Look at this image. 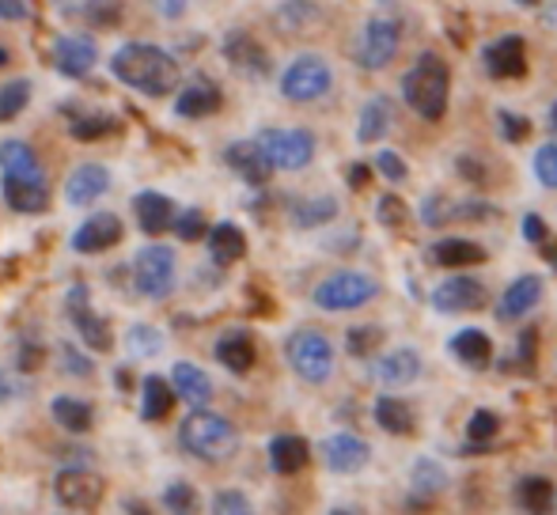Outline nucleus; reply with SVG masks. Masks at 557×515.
Here are the masks:
<instances>
[{"instance_id": "nucleus-42", "label": "nucleus", "mask_w": 557, "mask_h": 515, "mask_svg": "<svg viewBox=\"0 0 557 515\" xmlns=\"http://www.w3.org/2000/svg\"><path fill=\"white\" fill-rule=\"evenodd\" d=\"M125 341H129L133 356H156L163 349V334L156 330V326H129Z\"/></svg>"}, {"instance_id": "nucleus-55", "label": "nucleus", "mask_w": 557, "mask_h": 515, "mask_svg": "<svg viewBox=\"0 0 557 515\" xmlns=\"http://www.w3.org/2000/svg\"><path fill=\"white\" fill-rule=\"evenodd\" d=\"M65 364H69V376H88V372H91V361L76 353L73 346H65Z\"/></svg>"}, {"instance_id": "nucleus-4", "label": "nucleus", "mask_w": 557, "mask_h": 515, "mask_svg": "<svg viewBox=\"0 0 557 515\" xmlns=\"http://www.w3.org/2000/svg\"><path fill=\"white\" fill-rule=\"evenodd\" d=\"M285 356L304 384H326L334 372V346L319 330H296L285 346Z\"/></svg>"}, {"instance_id": "nucleus-31", "label": "nucleus", "mask_w": 557, "mask_h": 515, "mask_svg": "<svg viewBox=\"0 0 557 515\" xmlns=\"http://www.w3.org/2000/svg\"><path fill=\"white\" fill-rule=\"evenodd\" d=\"M209 254H213L216 265L239 262V258L247 254V236H243L235 224H216V228L209 231Z\"/></svg>"}, {"instance_id": "nucleus-56", "label": "nucleus", "mask_w": 557, "mask_h": 515, "mask_svg": "<svg viewBox=\"0 0 557 515\" xmlns=\"http://www.w3.org/2000/svg\"><path fill=\"white\" fill-rule=\"evenodd\" d=\"M30 15V4L23 0H0V20H27Z\"/></svg>"}, {"instance_id": "nucleus-61", "label": "nucleus", "mask_w": 557, "mask_h": 515, "mask_svg": "<svg viewBox=\"0 0 557 515\" xmlns=\"http://www.w3.org/2000/svg\"><path fill=\"white\" fill-rule=\"evenodd\" d=\"M125 508H129L133 515H152V512H148V504H137V501H129Z\"/></svg>"}, {"instance_id": "nucleus-60", "label": "nucleus", "mask_w": 557, "mask_h": 515, "mask_svg": "<svg viewBox=\"0 0 557 515\" xmlns=\"http://www.w3.org/2000/svg\"><path fill=\"white\" fill-rule=\"evenodd\" d=\"M349 183H352V186H364V183H368V167H352Z\"/></svg>"}, {"instance_id": "nucleus-13", "label": "nucleus", "mask_w": 557, "mask_h": 515, "mask_svg": "<svg viewBox=\"0 0 557 515\" xmlns=\"http://www.w3.org/2000/svg\"><path fill=\"white\" fill-rule=\"evenodd\" d=\"M485 300H490V292H485V285L474 277H451L433 292V307L441 311V315L478 311V307H485Z\"/></svg>"}, {"instance_id": "nucleus-48", "label": "nucleus", "mask_w": 557, "mask_h": 515, "mask_svg": "<svg viewBox=\"0 0 557 515\" xmlns=\"http://www.w3.org/2000/svg\"><path fill=\"white\" fill-rule=\"evenodd\" d=\"M175 236L183 239V243H194V239H201V236H206V213H201V209H186V213H178Z\"/></svg>"}, {"instance_id": "nucleus-2", "label": "nucleus", "mask_w": 557, "mask_h": 515, "mask_svg": "<svg viewBox=\"0 0 557 515\" xmlns=\"http://www.w3.org/2000/svg\"><path fill=\"white\" fill-rule=\"evenodd\" d=\"M178 443L201 463H227L239 451V432L227 417L213 410H194L178 425Z\"/></svg>"}, {"instance_id": "nucleus-7", "label": "nucleus", "mask_w": 557, "mask_h": 515, "mask_svg": "<svg viewBox=\"0 0 557 515\" xmlns=\"http://www.w3.org/2000/svg\"><path fill=\"white\" fill-rule=\"evenodd\" d=\"M258 145L273 171H304L315 155V137L308 129H265Z\"/></svg>"}, {"instance_id": "nucleus-59", "label": "nucleus", "mask_w": 557, "mask_h": 515, "mask_svg": "<svg viewBox=\"0 0 557 515\" xmlns=\"http://www.w3.org/2000/svg\"><path fill=\"white\" fill-rule=\"evenodd\" d=\"M156 8H160V15H168V20H171V15H183V8H186V4H178V0L171 4V0H168V4H156Z\"/></svg>"}, {"instance_id": "nucleus-64", "label": "nucleus", "mask_w": 557, "mask_h": 515, "mask_svg": "<svg viewBox=\"0 0 557 515\" xmlns=\"http://www.w3.org/2000/svg\"><path fill=\"white\" fill-rule=\"evenodd\" d=\"M334 515H345V512H334Z\"/></svg>"}, {"instance_id": "nucleus-17", "label": "nucleus", "mask_w": 557, "mask_h": 515, "mask_svg": "<svg viewBox=\"0 0 557 515\" xmlns=\"http://www.w3.org/2000/svg\"><path fill=\"white\" fill-rule=\"evenodd\" d=\"M133 213H137V224L145 236H163V231H171L178 221L175 201L156 190H140L137 198H133Z\"/></svg>"}, {"instance_id": "nucleus-58", "label": "nucleus", "mask_w": 557, "mask_h": 515, "mask_svg": "<svg viewBox=\"0 0 557 515\" xmlns=\"http://www.w3.org/2000/svg\"><path fill=\"white\" fill-rule=\"evenodd\" d=\"M15 387H20V384H15L12 372H0V405L12 402V398H15Z\"/></svg>"}, {"instance_id": "nucleus-26", "label": "nucleus", "mask_w": 557, "mask_h": 515, "mask_svg": "<svg viewBox=\"0 0 557 515\" xmlns=\"http://www.w3.org/2000/svg\"><path fill=\"white\" fill-rule=\"evenodd\" d=\"M421 376V356L413 349H395L375 364V379L387 387H410Z\"/></svg>"}, {"instance_id": "nucleus-50", "label": "nucleus", "mask_w": 557, "mask_h": 515, "mask_svg": "<svg viewBox=\"0 0 557 515\" xmlns=\"http://www.w3.org/2000/svg\"><path fill=\"white\" fill-rule=\"evenodd\" d=\"M380 221H383V228H406V221H410V209L403 205V198L387 193V198H380Z\"/></svg>"}, {"instance_id": "nucleus-43", "label": "nucleus", "mask_w": 557, "mask_h": 515, "mask_svg": "<svg viewBox=\"0 0 557 515\" xmlns=\"http://www.w3.org/2000/svg\"><path fill=\"white\" fill-rule=\"evenodd\" d=\"M114 129H117V122L111 114H84V118H76L73 126H69V133H73L76 140H99Z\"/></svg>"}, {"instance_id": "nucleus-5", "label": "nucleus", "mask_w": 557, "mask_h": 515, "mask_svg": "<svg viewBox=\"0 0 557 515\" xmlns=\"http://www.w3.org/2000/svg\"><path fill=\"white\" fill-rule=\"evenodd\" d=\"M334 84V73L319 53H300L293 65L281 73V96L293 99V103H311V99H323Z\"/></svg>"}, {"instance_id": "nucleus-36", "label": "nucleus", "mask_w": 557, "mask_h": 515, "mask_svg": "<svg viewBox=\"0 0 557 515\" xmlns=\"http://www.w3.org/2000/svg\"><path fill=\"white\" fill-rule=\"evenodd\" d=\"M375 425L387 428V432H395V436H410L413 432L410 405L398 402V398H380V402H375Z\"/></svg>"}, {"instance_id": "nucleus-19", "label": "nucleus", "mask_w": 557, "mask_h": 515, "mask_svg": "<svg viewBox=\"0 0 557 515\" xmlns=\"http://www.w3.org/2000/svg\"><path fill=\"white\" fill-rule=\"evenodd\" d=\"M323 459H326V466L337 474H357L360 466L372 459V448L352 432H334L331 440L323 443Z\"/></svg>"}, {"instance_id": "nucleus-3", "label": "nucleus", "mask_w": 557, "mask_h": 515, "mask_svg": "<svg viewBox=\"0 0 557 515\" xmlns=\"http://www.w3.org/2000/svg\"><path fill=\"white\" fill-rule=\"evenodd\" d=\"M447 91H451V73H447L444 58L421 53L403 80L406 106H410L413 114H421L425 122H436V118H444V111H447Z\"/></svg>"}, {"instance_id": "nucleus-35", "label": "nucleus", "mask_w": 557, "mask_h": 515, "mask_svg": "<svg viewBox=\"0 0 557 515\" xmlns=\"http://www.w3.org/2000/svg\"><path fill=\"white\" fill-rule=\"evenodd\" d=\"M516 493H520V504L531 515H554L557 493H554V486L546 478H523Z\"/></svg>"}, {"instance_id": "nucleus-62", "label": "nucleus", "mask_w": 557, "mask_h": 515, "mask_svg": "<svg viewBox=\"0 0 557 515\" xmlns=\"http://www.w3.org/2000/svg\"><path fill=\"white\" fill-rule=\"evenodd\" d=\"M550 126H554V129H557V103H554V106H550Z\"/></svg>"}, {"instance_id": "nucleus-53", "label": "nucleus", "mask_w": 557, "mask_h": 515, "mask_svg": "<svg viewBox=\"0 0 557 515\" xmlns=\"http://www.w3.org/2000/svg\"><path fill=\"white\" fill-rule=\"evenodd\" d=\"M315 4H281L277 8V20L281 23H304V20H315Z\"/></svg>"}, {"instance_id": "nucleus-20", "label": "nucleus", "mask_w": 557, "mask_h": 515, "mask_svg": "<svg viewBox=\"0 0 557 515\" xmlns=\"http://www.w3.org/2000/svg\"><path fill=\"white\" fill-rule=\"evenodd\" d=\"M107 190H111V175H107V167H99V163H81V167L65 178V198H69V205H76V209L99 201Z\"/></svg>"}, {"instance_id": "nucleus-52", "label": "nucleus", "mask_w": 557, "mask_h": 515, "mask_svg": "<svg viewBox=\"0 0 557 515\" xmlns=\"http://www.w3.org/2000/svg\"><path fill=\"white\" fill-rule=\"evenodd\" d=\"M497 118H500V126H505V140H523L531 133L528 118H516V114H508V111H500Z\"/></svg>"}, {"instance_id": "nucleus-12", "label": "nucleus", "mask_w": 557, "mask_h": 515, "mask_svg": "<svg viewBox=\"0 0 557 515\" xmlns=\"http://www.w3.org/2000/svg\"><path fill=\"white\" fill-rule=\"evenodd\" d=\"M96 61H99L96 38H88V35H61L58 42H53V65H58V73L73 76V80L88 76L91 68H96Z\"/></svg>"}, {"instance_id": "nucleus-18", "label": "nucleus", "mask_w": 557, "mask_h": 515, "mask_svg": "<svg viewBox=\"0 0 557 515\" xmlns=\"http://www.w3.org/2000/svg\"><path fill=\"white\" fill-rule=\"evenodd\" d=\"M485 68L490 76L497 80H512V76L528 73V50H523V38L520 35H505L485 50Z\"/></svg>"}, {"instance_id": "nucleus-49", "label": "nucleus", "mask_w": 557, "mask_h": 515, "mask_svg": "<svg viewBox=\"0 0 557 515\" xmlns=\"http://www.w3.org/2000/svg\"><path fill=\"white\" fill-rule=\"evenodd\" d=\"M497 428H500V420L493 417L490 410H478L474 417H470V425H467V436L474 443H490L493 436H497Z\"/></svg>"}, {"instance_id": "nucleus-11", "label": "nucleus", "mask_w": 557, "mask_h": 515, "mask_svg": "<svg viewBox=\"0 0 557 515\" xmlns=\"http://www.w3.org/2000/svg\"><path fill=\"white\" fill-rule=\"evenodd\" d=\"M69 318H73L76 334H81L84 346H88V349H96V353H107V349L114 346L111 326H107L103 318H99L96 311H91L88 288H73V292H69Z\"/></svg>"}, {"instance_id": "nucleus-37", "label": "nucleus", "mask_w": 557, "mask_h": 515, "mask_svg": "<svg viewBox=\"0 0 557 515\" xmlns=\"http://www.w3.org/2000/svg\"><path fill=\"white\" fill-rule=\"evenodd\" d=\"M337 216V201L334 198H300L293 201V221L300 228H319V224L334 221Z\"/></svg>"}, {"instance_id": "nucleus-8", "label": "nucleus", "mask_w": 557, "mask_h": 515, "mask_svg": "<svg viewBox=\"0 0 557 515\" xmlns=\"http://www.w3.org/2000/svg\"><path fill=\"white\" fill-rule=\"evenodd\" d=\"M398 35H403L398 20H391V15H372V20L364 23V30H360V42H357L360 68L375 73V68L391 65V58L398 53Z\"/></svg>"}, {"instance_id": "nucleus-63", "label": "nucleus", "mask_w": 557, "mask_h": 515, "mask_svg": "<svg viewBox=\"0 0 557 515\" xmlns=\"http://www.w3.org/2000/svg\"><path fill=\"white\" fill-rule=\"evenodd\" d=\"M0 65H8V50H0Z\"/></svg>"}, {"instance_id": "nucleus-32", "label": "nucleus", "mask_w": 557, "mask_h": 515, "mask_svg": "<svg viewBox=\"0 0 557 515\" xmlns=\"http://www.w3.org/2000/svg\"><path fill=\"white\" fill-rule=\"evenodd\" d=\"M436 265H447V269H462V265H478L485 262V251L470 239H441V243L429 251Z\"/></svg>"}, {"instance_id": "nucleus-21", "label": "nucleus", "mask_w": 557, "mask_h": 515, "mask_svg": "<svg viewBox=\"0 0 557 515\" xmlns=\"http://www.w3.org/2000/svg\"><path fill=\"white\" fill-rule=\"evenodd\" d=\"M4 201L15 213H42L50 205V186L46 178H4Z\"/></svg>"}, {"instance_id": "nucleus-9", "label": "nucleus", "mask_w": 557, "mask_h": 515, "mask_svg": "<svg viewBox=\"0 0 557 515\" xmlns=\"http://www.w3.org/2000/svg\"><path fill=\"white\" fill-rule=\"evenodd\" d=\"M375 292L380 288L364 273H334V277H326L315 288V303L323 311H352V307H364Z\"/></svg>"}, {"instance_id": "nucleus-27", "label": "nucleus", "mask_w": 557, "mask_h": 515, "mask_svg": "<svg viewBox=\"0 0 557 515\" xmlns=\"http://www.w3.org/2000/svg\"><path fill=\"white\" fill-rule=\"evenodd\" d=\"M308 459H311V448H308V440H300V436H273L270 440V466L277 474L304 470Z\"/></svg>"}, {"instance_id": "nucleus-1", "label": "nucleus", "mask_w": 557, "mask_h": 515, "mask_svg": "<svg viewBox=\"0 0 557 515\" xmlns=\"http://www.w3.org/2000/svg\"><path fill=\"white\" fill-rule=\"evenodd\" d=\"M111 73L125 84V88L140 91V96L163 99V96H171V91L178 88V76H183V68H178V61L171 58L168 50H160V46L125 42L122 50H114Z\"/></svg>"}, {"instance_id": "nucleus-25", "label": "nucleus", "mask_w": 557, "mask_h": 515, "mask_svg": "<svg viewBox=\"0 0 557 515\" xmlns=\"http://www.w3.org/2000/svg\"><path fill=\"white\" fill-rule=\"evenodd\" d=\"M255 338L247 330H227L221 341H216V361L224 364L227 372L243 376V372L255 368Z\"/></svg>"}, {"instance_id": "nucleus-33", "label": "nucleus", "mask_w": 557, "mask_h": 515, "mask_svg": "<svg viewBox=\"0 0 557 515\" xmlns=\"http://www.w3.org/2000/svg\"><path fill=\"white\" fill-rule=\"evenodd\" d=\"M391 129V99L387 96H372L360 111V126H357V140L360 145H372L383 133Z\"/></svg>"}, {"instance_id": "nucleus-44", "label": "nucleus", "mask_w": 557, "mask_h": 515, "mask_svg": "<svg viewBox=\"0 0 557 515\" xmlns=\"http://www.w3.org/2000/svg\"><path fill=\"white\" fill-rule=\"evenodd\" d=\"M380 338H383L380 326H357V330H349V338H345V349H349L352 356H372L375 349H380Z\"/></svg>"}, {"instance_id": "nucleus-57", "label": "nucleus", "mask_w": 557, "mask_h": 515, "mask_svg": "<svg viewBox=\"0 0 557 515\" xmlns=\"http://www.w3.org/2000/svg\"><path fill=\"white\" fill-rule=\"evenodd\" d=\"M459 175H467L470 183H478V186L485 183V171L478 167V160H474V155H459Z\"/></svg>"}, {"instance_id": "nucleus-54", "label": "nucleus", "mask_w": 557, "mask_h": 515, "mask_svg": "<svg viewBox=\"0 0 557 515\" xmlns=\"http://www.w3.org/2000/svg\"><path fill=\"white\" fill-rule=\"evenodd\" d=\"M523 239H528V243H543L546 239V224H543V216H523Z\"/></svg>"}, {"instance_id": "nucleus-51", "label": "nucleus", "mask_w": 557, "mask_h": 515, "mask_svg": "<svg viewBox=\"0 0 557 515\" xmlns=\"http://www.w3.org/2000/svg\"><path fill=\"white\" fill-rule=\"evenodd\" d=\"M375 167H380L383 175L391 178V183H403V178H406V163L398 160L395 152H380V155H375Z\"/></svg>"}, {"instance_id": "nucleus-39", "label": "nucleus", "mask_w": 557, "mask_h": 515, "mask_svg": "<svg viewBox=\"0 0 557 515\" xmlns=\"http://www.w3.org/2000/svg\"><path fill=\"white\" fill-rule=\"evenodd\" d=\"M444 481H447V474L433 463V459H418V463H413V493L436 497L444 489Z\"/></svg>"}, {"instance_id": "nucleus-23", "label": "nucleus", "mask_w": 557, "mask_h": 515, "mask_svg": "<svg viewBox=\"0 0 557 515\" xmlns=\"http://www.w3.org/2000/svg\"><path fill=\"white\" fill-rule=\"evenodd\" d=\"M171 387H175V394L183 398V402H190L194 410H206V402L213 398V384H209V376L190 361H178L175 368H171Z\"/></svg>"}, {"instance_id": "nucleus-34", "label": "nucleus", "mask_w": 557, "mask_h": 515, "mask_svg": "<svg viewBox=\"0 0 557 515\" xmlns=\"http://www.w3.org/2000/svg\"><path fill=\"white\" fill-rule=\"evenodd\" d=\"M451 353L459 356L462 364H470V368H485L493 356V341L485 338L482 330H459L451 338Z\"/></svg>"}, {"instance_id": "nucleus-40", "label": "nucleus", "mask_w": 557, "mask_h": 515, "mask_svg": "<svg viewBox=\"0 0 557 515\" xmlns=\"http://www.w3.org/2000/svg\"><path fill=\"white\" fill-rule=\"evenodd\" d=\"M27 103H30V84L27 80H8L4 88H0V122H12Z\"/></svg>"}, {"instance_id": "nucleus-29", "label": "nucleus", "mask_w": 557, "mask_h": 515, "mask_svg": "<svg viewBox=\"0 0 557 515\" xmlns=\"http://www.w3.org/2000/svg\"><path fill=\"white\" fill-rule=\"evenodd\" d=\"M50 413H53V420L65 428V432H88L91 420H96L91 405L84 402V398H73V394H58V398H53Z\"/></svg>"}, {"instance_id": "nucleus-41", "label": "nucleus", "mask_w": 557, "mask_h": 515, "mask_svg": "<svg viewBox=\"0 0 557 515\" xmlns=\"http://www.w3.org/2000/svg\"><path fill=\"white\" fill-rule=\"evenodd\" d=\"M421 216H425V224H451V221H462V205L444 198V193H433V198H425V205H421Z\"/></svg>"}, {"instance_id": "nucleus-15", "label": "nucleus", "mask_w": 557, "mask_h": 515, "mask_svg": "<svg viewBox=\"0 0 557 515\" xmlns=\"http://www.w3.org/2000/svg\"><path fill=\"white\" fill-rule=\"evenodd\" d=\"M224 58H227V65L243 76H255V80L270 76V53L250 35H243V30H232V35L224 38Z\"/></svg>"}, {"instance_id": "nucleus-24", "label": "nucleus", "mask_w": 557, "mask_h": 515, "mask_svg": "<svg viewBox=\"0 0 557 515\" xmlns=\"http://www.w3.org/2000/svg\"><path fill=\"white\" fill-rule=\"evenodd\" d=\"M539 300H543V280H539L535 273H528V277H516L512 285H508V292L500 296L497 315L500 318H520V315H528Z\"/></svg>"}, {"instance_id": "nucleus-22", "label": "nucleus", "mask_w": 557, "mask_h": 515, "mask_svg": "<svg viewBox=\"0 0 557 515\" xmlns=\"http://www.w3.org/2000/svg\"><path fill=\"white\" fill-rule=\"evenodd\" d=\"M221 103H224L221 88L209 80H198L175 96V114L178 118H209V114L221 111Z\"/></svg>"}, {"instance_id": "nucleus-38", "label": "nucleus", "mask_w": 557, "mask_h": 515, "mask_svg": "<svg viewBox=\"0 0 557 515\" xmlns=\"http://www.w3.org/2000/svg\"><path fill=\"white\" fill-rule=\"evenodd\" d=\"M163 504H168L171 515H198L201 512V497L190 481H171L163 489Z\"/></svg>"}, {"instance_id": "nucleus-14", "label": "nucleus", "mask_w": 557, "mask_h": 515, "mask_svg": "<svg viewBox=\"0 0 557 515\" xmlns=\"http://www.w3.org/2000/svg\"><path fill=\"white\" fill-rule=\"evenodd\" d=\"M122 221L114 213H96L73 231V251L76 254H103L122 239Z\"/></svg>"}, {"instance_id": "nucleus-6", "label": "nucleus", "mask_w": 557, "mask_h": 515, "mask_svg": "<svg viewBox=\"0 0 557 515\" xmlns=\"http://www.w3.org/2000/svg\"><path fill=\"white\" fill-rule=\"evenodd\" d=\"M133 285L145 300H168L175 288V251L152 243L133 258Z\"/></svg>"}, {"instance_id": "nucleus-47", "label": "nucleus", "mask_w": 557, "mask_h": 515, "mask_svg": "<svg viewBox=\"0 0 557 515\" xmlns=\"http://www.w3.org/2000/svg\"><path fill=\"white\" fill-rule=\"evenodd\" d=\"M535 175L543 186L557 190V140H550V145H543L535 152Z\"/></svg>"}, {"instance_id": "nucleus-45", "label": "nucleus", "mask_w": 557, "mask_h": 515, "mask_svg": "<svg viewBox=\"0 0 557 515\" xmlns=\"http://www.w3.org/2000/svg\"><path fill=\"white\" fill-rule=\"evenodd\" d=\"M73 15H81V20L88 23H99V27H114L117 20H122V8L117 4H65Z\"/></svg>"}, {"instance_id": "nucleus-16", "label": "nucleus", "mask_w": 557, "mask_h": 515, "mask_svg": "<svg viewBox=\"0 0 557 515\" xmlns=\"http://www.w3.org/2000/svg\"><path fill=\"white\" fill-rule=\"evenodd\" d=\"M224 160H227V167H232L235 175L250 186H265L273 175V163L265 160V152H262L258 140H235V145H227Z\"/></svg>"}, {"instance_id": "nucleus-46", "label": "nucleus", "mask_w": 557, "mask_h": 515, "mask_svg": "<svg viewBox=\"0 0 557 515\" xmlns=\"http://www.w3.org/2000/svg\"><path fill=\"white\" fill-rule=\"evenodd\" d=\"M209 515H255V508H250V501L239 493V489H221V493L213 497Z\"/></svg>"}, {"instance_id": "nucleus-10", "label": "nucleus", "mask_w": 557, "mask_h": 515, "mask_svg": "<svg viewBox=\"0 0 557 515\" xmlns=\"http://www.w3.org/2000/svg\"><path fill=\"white\" fill-rule=\"evenodd\" d=\"M103 478L96 470H84V466H69L53 478V493L65 508H76V512H91L99 508L103 501Z\"/></svg>"}, {"instance_id": "nucleus-30", "label": "nucleus", "mask_w": 557, "mask_h": 515, "mask_svg": "<svg viewBox=\"0 0 557 515\" xmlns=\"http://www.w3.org/2000/svg\"><path fill=\"white\" fill-rule=\"evenodd\" d=\"M171 405H175V387H171L168 379L148 376L145 384H140V417H145V420L168 417Z\"/></svg>"}, {"instance_id": "nucleus-28", "label": "nucleus", "mask_w": 557, "mask_h": 515, "mask_svg": "<svg viewBox=\"0 0 557 515\" xmlns=\"http://www.w3.org/2000/svg\"><path fill=\"white\" fill-rule=\"evenodd\" d=\"M0 171H4V178H42L35 148L23 145V140H4L0 145Z\"/></svg>"}]
</instances>
